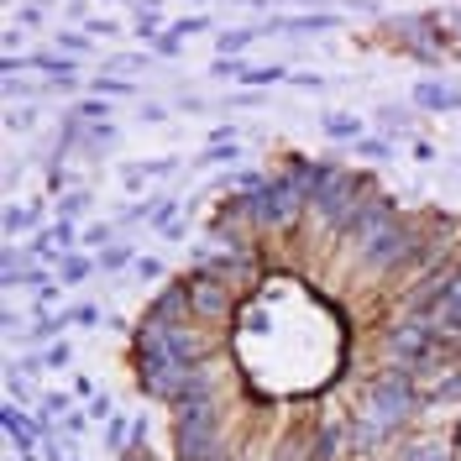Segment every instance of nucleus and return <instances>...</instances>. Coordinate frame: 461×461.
Segmentation results:
<instances>
[{
  "label": "nucleus",
  "mask_w": 461,
  "mask_h": 461,
  "mask_svg": "<svg viewBox=\"0 0 461 461\" xmlns=\"http://www.w3.org/2000/svg\"><path fill=\"white\" fill-rule=\"evenodd\" d=\"M377 194V178L362 168H346L336 158H325V173L315 184V200H310V226H320L330 241H341L346 226L357 221V210Z\"/></svg>",
  "instance_id": "obj_1"
},
{
  "label": "nucleus",
  "mask_w": 461,
  "mask_h": 461,
  "mask_svg": "<svg viewBox=\"0 0 461 461\" xmlns=\"http://www.w3.org/2000/svg\"><path fill=\"white\" fill-rule=\"evenodd\" d=\"M252 215H258V236H299L310 226V194L267 173V184L252 194Z\"/></svg>",
  "instance_id": "obj_2"
},
{
  "label": "nucleus",
  "mask_w": 461,
  "mask_h": 461,
  "mask_svg": "<svg viewBox=\"0 0 461 461\" xmlns=\"http://www.w3.org/2000/svg\"><path fill=\"white\" fill-rule=\"evenodd\" d=\"M403 215V204H399V194H388V189H377L373 200L357 210V221L346 226V236H341V258L351 262V267H362V258L373 252L377 241H383V230L393 226Z\"/></svg>",
  "instance_id": "obj_3"
},
{
  "label": "nucleus",
  "mask_w": 461,
  "mask_h": 461,
  "mask_svg": "<svg viewBox=\"0 0 461 461\" xmlns=\"http://www.w3.org/2000/svg\"><path fill=\"white\" fill-rule=\"evenodd\" d=\"M230 451L226 414H194L173 420V461H221Z\"/></svg>",
  "instance_id": "obj_4"
},
{
  "label": "nucleus",
  "mask_w": 461,
  "mask_h": 461,
  "mask_svg": "<svg viewBox=\"0 0 461 461\" xmlns=\"http://www.w3.org/2000/svg\"><path fill=\"white\" fill-rule=\"evenodd\" d=\"M184 284H189V310H194V320H200L204 330H226L241 294H236L226 278L204 273V267H189V273H184Z\"/></svg>",
  "instance_id": "obj_5"
},
{
  "label": "nucleus",
  "mask_w": 461,
  "mask_h": 461,
  "mask_svg": "<svg viewBox=\"0 0 461 461\" xmlns=\"http://www.w3.org/2000/svg\"><path fill=\"white\" fill-rule=\"evenodd\" d=\"M435 346H446L440 336L430 330V320H403L393 315L383 325V362H403V367H414V362H425Z\"/></svg>",
  "instance_id": "obj_6"
},
{
  "label": "nucleus",
  "mask_w": 461,
  "mask_h": 461,
  "mask_svg": "<svg viewBox=\"0 0 461 461\" xmlns=\"http://www.w3.org/2000/svg\"><path fill=\"white\" fill-rule=\"evenodd\" d=\"M137 325H147V330H184V325H200L194 310H189V284H184V273L147 299V310H142Z\"/></svg>",
  "instance_id": "obj_7"
},
{
  "label": "nucleus",
  "mask_w": 461,
  "mask_h": 461,
  "mask_svg": "<svg viewBox=\"0 0 461 461\" xmlns=\"http://www.w3.org/2000/svg\"><path fill=\"white\" fill-rule=\"evenodd\" d=\"M388 461H456V451H451V440H446V435L409 430V435H399V440L388 446Z\"/></svg>",
  "instance_id": "obj_8"
},
{
  "label": "nucleus",
  "mask_w": 461,
  "mask_h": 461,
  "mask_svg": "<svg viewBox=\"0 0 461 461\" xmlns=\"http://www.w3.org/2000/svg\"><path fill=\"white\" fill-rule=\"evenodd\" d=\"M341 27L336 11H310V16H267L262 22V37H320V32Z\"/></svg>",
  "instance_id": "obj_9"
},
{
  "label": "nucleus",
  "mask_w": 461,
  "mask_h": 461,
  "mask_svg": "<svg viewBox=\"0 0 461 461\" xmlns=\"http://www.w3.org/2000/svg\"><path fill=\"white\" fill-rule=\"evenodd\" d=\"M414 111H430V115L461 111V89L456 85H440V79H420V85H414Z\"/></svg>",
  "instance_id": "obj_10"
},
{
  "label": "nucleus",
  "mask_w": 461,
  "mask_h": 461,
  "mask_svg": "<svg viewBox=\"0 0 461 461\" xmlns=\"http://www.w3.org/2000/svg\"><path fill=\"white\" fill-rule=\"evenodd\" d=\"M0 425H5V435H11V446H16L22 456H27L32 446H37V435H42V425H32L27 414H16V403H5V409H0Z\"/></svg>",
  "instance_id": "obj_11"
},
{
  "label": "nucleus",
  "mask_w": 461,
  "mask_h": 461,
  "mask_svg": "<svg viewBox=\"0 0 461 461\" xmlns=\"http://www.w3.org/2000/svg\"><path fill=\"white\" fill-rule=\"evenodd\" d=\"M32 278V252H16V241H5V252H0V284L16 288Z\"/></svg>",
  "instance_id": "obj_12"
},
{
  "label": "nucleus",
  "mask_w": 461,
  "mask_h": 461,
  "mask_svg": "<svg viewBox=\"0 0 461 461\" xmlns=\"http://www.w3.org/2000/svg\"><path fill=\"white\" fill-rule=\"evenodd\" d=\"M95 267H100V258H95V252H68V258H58V262H53L58 284H85Z\"/></svg>",
  "instance_id": "obj_13"
},
{
  "label": "nucleus",
  "mask_w": 461,
  "mask_h": 461,
  "mask_svg": "<svg viewBox=\"0 0 461 461\" xmlns=\"http://www.w3.org/2000/svg\"><path fill=\"white\" fill-rule=\"evenodd\" d=\"M32 68H42L58 89H68V85H74V68H79V63H74L68 53H37V58H32Z\"/></svg>",
  "instance_id": "obj_14"
},
{
  "label": "nucleus",
  "mask_w": 461,
  "mask_h": 461,
  "mask_svg": "<svg viewBox=\"0 0 461 461\" xmlns=\"http://www.w3.org/2000/svg\"><path fill=\"white\" fill-rule=\"evenodd\" d=\"M258 37H262V27H230V32H221V37H215V53H221V58H241L252 42H258Z\"/></svg>",
  "instance_id": "obj_15"
},
{
  "label": "nucleus",
  "mask_w": 461,
  "mask_h": 461,
  "mask_svg": "<svg viewBox=\"0 0 461 461\" xmlns=\"http://www.w3.org/2000/svg\"><path fill=\"white\" fill-rule=\"evenodd\" d=\"M320 126H325V137H336V142H351V147L362 142V121H357V115H346V111H330Z\"/></svg>",
  "instance_id": "obj_16"
},
{
  "label": "nucleus",
  "mask_w": 461,
  "mask_h": 461,
  "mask_svg": "<svg viewBox=\"0 0 461 461\" xmlns=\"http://www.w3.org/2000/svg\"><path fill=\"white\" fill-rule=\"evenodd\" d=\"M284 79H294L284 63H247V74H241V85L252 89H267V85H284Z\"/></svg>",
  "instance_id": "obj_17"
},
{
  "label": "nucleus",
  "mask_w": 461,
  "mask_h": 461,
  "mask_svg": "<svg viewBox=\"0 0 461 461\" xmlns=\"http://www.w3.org/2000/svg\"><path fill=\"white\" fill-rule=\"evenodd\" d=\"M409 126H414V111H403V105H383V111H377V131H383L388 142H393V137H403Z\"/></svg>",
  "instance_id": "obj_18"
},
{
  "label": "nucleus",
  "mask_w": 461,
  "mask_h": 461,
  "mask_svg": "<svg viewBox=\"0 0 461 461\" xmlns=\"http://www.w3.org/2000/svg\"><path fill=\"white\" fill-rule=\"evenodd\" d=\"M362 163H388V158H399V147L388 142V137H362V142L351 147Z\"/></svg>",
  "instance_id": "obj_19"
},
{
  "label": "nucleus",
  "mask_w": 461,
  "mask_h": 461,
  "mask_svg": "<svg viewBox=\"0 0 461 461\" xmlns=\"http://www.w3.org/2000/svg\"><path fill=\"white\" fill-rule=\"evenodd\" d=\"M74 115H79L85 126H105V121H111V100H105V95H95V100H79V105H74Z\"/></svg>",
  "instance_id": "obj_20"
},
{
  "label": "nucleus",
  "mask_w": 461,
  "mask_h": 461,
  "mask_svg": "<svg viewBox=\"0 0 461 461\" xmlns=\"http://www.w3.org/2000/svg\"><path fill=\"white\" fill-rule=\"evenodd\" d=\"M37 215H42L37 204H32V210H16V204H11V210H5V241H16L22 230H32L37 226Z\"/></svg>",
  "instance_id": "obj_21"
},
{
  "label": "nucleus",
  "mask_w": 461,
  "mask_h": 461,
  "mask_svg": "<svg viewBox=\"0 0 461 461\" xmlns=\"http://www.w3.org/2000/svg\"><path fill=\"white\" fill-rule=\"evenodd\" d=\"M100 267H105V273H126V267H137V258H131V247H126V241H115V247L100 252Z\"/></svg>",
  "instance_id": "obj_22"
},
{
  "label": "nucleus",
  "mask_w": 461,
  "mask_h": 461,
  "mask_svg": "<svg viewBox=\"0 0 461 461\" xmlns=\"http://www.w3.org/2000/svg\"><path fill=\"white\" fill-rule=\"evenodd\" d=\"M63 325H74V310H63V315H42L37 325H32V341H53Z\"/></svg>",
  "instance_id": "obj_23"
},
{
  "label": "nucleus",
  "mask_w": 461,
  "mask_h": 461,
  "mask_svg": "<svg viewBox=\"0 0 461 461\" xmlns=\"http://www.w3.org/2000/svg\"><path fill=\"white\" fill-rule=\"evenodd\" d=\"M236 158H241V152H236V142H215V147H204L194 163H200V168H221V163H236Z\"/></svg>",
  "instance_id": "obj_24"
},
{
  "label": "nucleus",
  "mask_w": 461,
  "mask_h": 461,
  "mask_svg": "<svg viewBox=\"0 0 461 461\" xmlns=\"http://www.w3.org/2000/svg\"><path fill=\"white\" fill-rule=\"evenodd\" d=\"M105 247H115V226H105V221H95V226L85 230V252H105Z\"/></svg>",
  "instance_id": "obj_25"
},
{
  "label": "nucleus",
  "mask_w": 461,
  "mask_h": 461,
  "mask_svg": "<svg viewBox=\"0 0 461 461\" xmlns=\"http://www.w3.org/2000/svg\"><path fill=\"white\" fill-rule=\"evenodd\" d=\"M210 27V16H178L168 27V37H178V42H189V37H200V32Z\"/></svg>",
  "instance_id": "obj_26"
},
{
  "label": "nucleus",
  "mask_w": 461,
  "mask_h": 461,
  "mask_svg": "<svg viewBox=\"0 0 461 461\" xmlns=\"http://www.w3.org/2000/svg\"><path fill=\"white\" fill-rule=\"evenodd\" d=\"M58 53L85 58V53H89V32H58Z\"/></svg>",
  "instance_id": "obj_27"
},
{
  "label": "nucleus",
  "mask_w": 461,
  "mask_h": 461,
  "mask_svg": "<svg viewBox=\"0 0 461 461\" xmlns=\"http://www.w3.org/2000/svg\"><path fill=\"white\" fill-rule=\"evenodd\" d=\"M85 210H89L85 189H74V194H63V200H58V215H63V221H74V215H85Z\"/></svg>",
  "instance_id": "obj_28"
},
{
  "label": "nucleus",
  "mask_w": 461,
  "mask_h": 461,
  "mask_svg": "<svg viewBox=\"0 0 461 461\" xmlns=\"http://www.w3.org/2000/svg\"><path fill=\"white\" fill-rule=\"evenodd\" d=\"M5 126H11V131H32V126H37V111H32V105H11V111H5Z\"/></svg>",
  "instance_id": "obj_29"
},
{
  "label": "nucleus",
  "mask_w": 461,
  "mask_h": 461,
  "mask_svg": "<svg viewBox=\"0 0 461 461\" xmlns=\"http://www.w3.org/2000/svg\"><path fill=\"white\" fill-rule=\"evenodd\" d=\"M210 74H215V79H241V74H247V63H241V58H215V63H210Z\"/></svg>",
  "instance_id": "obj_30"
},
{
  "label": "nucleus",
  "mask_w": 461,
  "mask_h": 461,
  "mask_svg": "<svg viewBox=\"0 0 461 461\" xmlns=\"http://www.w3.org/2000/svg\"><path fill=\"white\" fill-rule=\"evenodd\" d=\"M95 95H105V100H111V95H131V79H121V74L105 79V74H100V79H95Z\"/></svg>",
  "instance_id": "obj_31"
},
{
  "label": "nucleus",
  "mask_w": 461,
  "mask_h": 461,
  "mask_svg": "<svg viewBox=\"0 0 461 461\" xmlns=\"http://www.w3.org/2000/svg\"><path fill=\"white\" fill-rule=\"evenodd\" d=\"M68 362H74V346H68V341L48 346V357H42V367H68Z\"/></svg>",
  "instance_id": "obj_32"
},
{
  "label": "nucleus",
  "mask_w": 461,
  "mask_h": 461,
  "mask_svg": "<svg viewBox=\"0 0 461 461\" xmlns=\"http://www.w3.org/2000/svg\"><path fill=\"white\" fill-rule=\"evenodd\" d=\"M137 278L142 284H158L163 278V258H137Z\"/></svg>",
  "instance_id": "obj_33"
},
{
  "label": "nucleus",
  "mask_w": 461,
  "mask_h": 461,
  "mask_svg": "<svg viewBox=\"0 0 461 461\" xmlns=\"http://www.w3.org/2000/svg\"><path fill=\"white\" fill-rule=\"evenodd\" d=\"M142 63H147V58H137V53H115L111 58V68H121V74H137Z\"/></svg>",
  "instance_id": "obj_34"
},
{
  "label": "nucleus",
  "mask_w": 461,
  "mask_h": 461,
  "mask_svg": "<svg viewBox=\"0 0 461 461\" xmlns=\"http://www.w3.org/2000/svg\"><path fill=\"white\" fill-rule=\"evenodd\" d=\"M74 325H100V304H79V310H74Z\"/></svg>",
  "instance_id": "obj_35"
},
{
  "label": "nucleus",
  "mask_w": 461,
  "mask_h": 461,
  "mask_svg": "<svg viewBox=\"0 0 461 461\" xmlns=\"http://www.w3.org/2000/svg\"><path fill=\"white\" fill-rule=\"evenodd\" d=\"M152 48H158V53H163V58H178V53H184V42H178V37H168V32H163V37H158Z\"/></svg>",
  "instance_id": "obj_36"
},
{
  "label": "nucleus",
  "mask_w": 461,
  "mask_h": 461,
  "mask_svg": "<svg viewBox=\"0 0 461 461\" xmlns=\"http://www.w3.org/2000/svg\"><path fill=\"white\" fill-rule=\"evenodd\" d=\"M111 409H115V403H111V399H105V393H100V399L89 403V420H115Z\"/></svg>",
  "instance_id": "obj_37"
},
{
  "label": "nucleus",
  "mask_w": 461,
  "mask_h": 461,
  "mask_svg": "<svg viewBox=\"0 0 461 461\" xmlns=\"http://www.w3.org/2000/svg\"><path fill=\"white\" fill-rule=\"evenodd\" d=\"M89 37H115V32H121V27H115V22H89Z\"/></svg>",
  "instance_id": "obj_38"
},
{
  "label": "nucleus",
  "mask_w": 461,
  "mask_h": 461,
  "mask_svg": "<svg viewBox=\"0 0 461 461\" xmlns=\"http://www.w3.org/2000/svg\"><path fill=\"white\" fill-rule=\"evenodd\" d=\"M294 85L299 89H325V79H320V74H294Z\"/></svg>",
  "instance_id": "obj_39"
},
{
  "label": "nucleus",
  "mask_w": 461,
  "mask_h": 461,
  "mask_svg": "<svg viewBox=\"0 0 461 461\" xmlns=\"http://www.w3.org/2000/svg\"><path fill=\"white\" fill-rule=\"evenodd\" d=\"M215 142H236V126H215V131H210V147Z\"/></svg>",
  "instance_id": "obj_40"
},
{
  "label": "nucleus",
  "mask_w": 461,
  "mask_h": 461,
  "mask_svg": "<svg viewBox=\"0 0 461 461\" xmlns=\"http://www.w3.org/2000/svg\"><path fill=\"white\" fill-rule=\"evenodd\" d=\"M163 241H184V221H168L163 226Z\"/></svg>",
  "instance_id": "obj_41"
},
{
  "label": "nucleus",
  "mask_w": 461,
  "mask_h": 461,
  "mask_svg": "<svg viewBox=\"0 0 461 461\" xmlns=\"http://www.w3.org/2000/svg\"><path fill=\"white\" fill-rule=\"evenodd\" d=\"M446 22H451V27L461 32V5H451V11H446Z\"/></svg>",
  "instance_id": "obj_42"
},
{
  "label": "nucleus",
  "mask_w": 461,
  "mask_h": 461,
  "mask_svg": "<svg viewBox=\"0 0 461 461\" xmlns=\"http://www.w3.org/2000/svg\"><path fill=\"white\" fill-rule=\"evenodd\" d=\"M221 461H247V456H241V451H226V456H221Z\"/></svg>",
  "instance_id": "obj_43"
},
{
  "label": "nucleus",
  "mask_w": 461,
  "mask_h": 461,
  "mask_svg": "<svg viewBox=\"0 0 461 461\" xmlns=\"http://www.w3.org/2000/svg\"><path fill=\"white\" fill-rule=\"evenodd\" d=\"M299 5H330V0H299Z\"/></svg>",
  "instance_id": "obj_44"
}]
</instances>
